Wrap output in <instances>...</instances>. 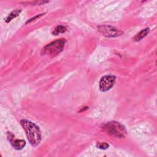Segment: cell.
Returning a JSON list of instances; mask_svg holds the SVG:
<instances>
[{
  "instance_id": "obj_8",
  "label": "cell",
  "mask_w": 157,
  "mask_h": 157,
  "mask_svg": "<svg viewBox=\"0 0 157 157\" xmlns=\"http://www.w3.org/2000/svg\"><path fill=\"white\" fill-rule=\"evenodd\" d=\"M21 12V10H19V9H17V10H15L13 11H12L9 15L8 17H7L6 20V22H9L10 21H11L13 18H14L15 17H16L18 15V14L20 13Z\"/></svg>"
},
{
  "instance_id": "obj_1",
  "label": "cell",
  "mask_w": 157,
  "mask_h": 157,
  "mask_svg": "<svg viewBox=\"0 0 157 157\" xmlns=\"http://www.w3.org/2000/svg\"><path fill=\"white\" fill-rule=\"evenodd\" d=\"M21 125L26 132L28 139L33 146L37 145L41 140V133L39 127L27 120H21Z\"/></svg>"
},
{
  "instance_id": "obj_10",
  "label": "cell",
  "mask_w": 157,
  "mask_h": 157,
  "mask_svg": "<svg viewBox=\"0 0 157 157\" xmlns=\"http://www.w3.org/2000/svg\"><path fill=\"white\" fill-rule=\"evenodd\" d=\"M97 147L101 149H106L109 147V144H107V143L103 142V143H98L97 144Z\"/></svg>"
},
{
  "instance_id": "obj_7",
  "label": "cell",
  "mask_w": 157,
  "mask_h": 157,
  "mask_svg": "<svg viewBox=\"0 0 157 157\" xmlns=\"http://www.w3.org/2000/svg\"><path fill=\"white\" fill-rule=\"evenodd\" d=\"M149 32V28H145L142 31H140L138 34H137L135 37H134V40L136 42L140 40L141 39H142L144 37H145L147 36V34Z\"/></svg>"
},
{
  "instance_id": "obj_2",
  "label": "cell",
  "mask_w": 157,
  "mask_h": 157,
  "mask_svg": "<svg viewBox=\"0 0 157 157\" xmlns=\"http://www.w3.org/2000/svg\"><path fill=\"white\" fill-rule=\"evenodd\" d=\"M65 42V39H60L47 44L43 48L42 55L50 57H53L58 55L63 50Z\"/></svg>"
},
{
  "instance_id": "obj_3",
  "label": "cell",
  "mask_w": 157,
  "mask_h": 157,
  "mask_svg": "<svg viewBox=\"0 0 157 157\" xmlns=\"http://www.w3.org/2000/svg\"><path fill=\"white\" fill-rule=\"evenodd\" d=\"M103 129L108 134L118 137H123L126 133V129L121 124L117 121H110L103 126Z\"/></svg>"
},
{
  "instance_id": "obj_6",
  "label": "cell",
  "mask_w": 157,
  "mask_h": 157,
  "mask_svg": "<svg viewBox=\"0 0 157 157\" xmlns=\"http://www.w3.org/2000/svg\"><path fill=\"white\" fill-rule=\"evenodd\" d=\"M8 139H9V142H10L11 145L16 150H21L26 145V142L24 140L15 139H14L13 136L9 132L8 133Z\"/></svg>"
},
{
  "instance_id": "obj_5",
  "label": "cell",
  "mask_w": 157,
  "mask_h": 157,
  "mask_svg": "<svg viewBox=\"0 0 157 157\" xmlns=\"http://www.w3.org/2000/svg\"><path fill=\"white\" fill-rule=\"evenodd\" d=\"M115 77L112 75L103 76L99 82V89L102 91H106L110 90L114 85Z\"/></svg>"
},
{
  "instance_id": "obj_9",
  "label": "cell",
  "mask_w": 157,
  "mask_h": 157,
  "mask_svg": "<svg viewBox=\"0 0 157 157\" xmlns=\"http://www.w3.org/2000/svg\"><path fill=\"white\" fill-rule=\"evenodd\" d=\"M66 31V28L64 26H61V25H59L58 26H56L55 28V29H54L53 31V34L55 35H58L59 33H63Z\"/></svg>"
},
{
  "instance_id": "obj_4",
  "label": "cell",
  "mask_w": 157,
  "mask_h": 157,
  "mask_svg": "<svg viewBox=\"0 0 157 157\" xmlns=\"http://www.w3.org/2000/svg\"><path fill=\"white\" fill-rule=\"evenodd\" d=\"M98 31L100 33H101L103 36L106 37H117L123 34V32L118 29L107 25H102L98 27Z\"/></svg>"
}]
</instances>
